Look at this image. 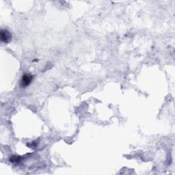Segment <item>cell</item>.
<instances>
[{
	"instance_id": "6da1fadb",
	"label": "cell",
	"mask_w": 175,
	"mask_h": 175,
	"mask_svg": "<svg viewBox=\"0 0 175 175\" xmlns=\"http://www.w3.org/2000/svg\"><path fill=\"white\" fill-rule=\"evenodd\" d=\"M0 35H1V41L5 43L10 42L12 38V35L10 34V33L7 30H1V32H0Z\"/></svg>"
},
{
	"instance_id": "7a4b0ae2",
	"label": "cell",
	"mask_w": 175,
	"mask_h": 175,
	"mask_svg": "<svg viewBox=\"0 0 175 175\" xmlns=\"http://www.w3.org/2000/svg\"><path fill=\"white\" fill-rule=\"evenodd\" d=\"M32 75H31L30 74L23 75L21 80V84L23 85V86H28V85H30L31 82H32Z\"/></svg>"
},
{
	"instance_id": "3957f363",
	"label": "cell",
	"mask_w": 175,
	"mask_h": 175,
	"mask_svg": "<svg viewBox=\"0 0 175 175\" xmlns=\"http://www.w3.org/2000/svg\"><path fill=\"white\" fill-rule=\"evenodd\" d=\"M21 160V157H18V156H13L10 158V161L14 162V163H18Z\"/></svg>"
}]
</instances>
